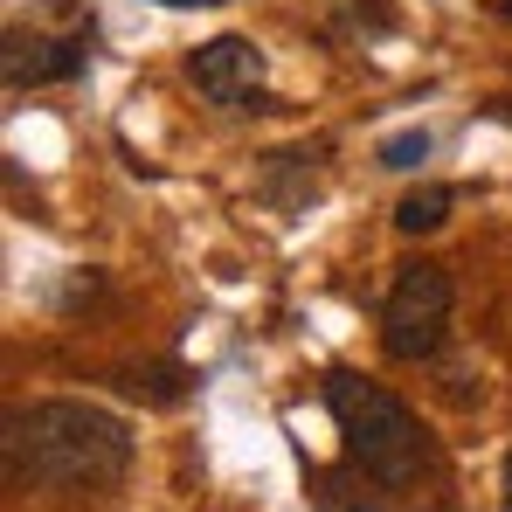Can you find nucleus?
<instances>
[{"mask_svg":"<svg viewBox=\"0 0 512 512\" xmlns=\"http://www.w3.org/2000/svg\"><path fill=\"white\" fill-rule=\"evenodd\" d=\"M7 471L42 492H97L132 471V429L97 402H35L7 416Z\"/></svg>","mask_w":512,"mask_h":512,"instance_id":"f257e3e1","label":"nucleus"},{"mask_svg":"<svg viewBox=\"0 0 512 512\" xmlns=\"http://www.w3.org/2000/svg\"><path fill=\"white\" fill-rule=\"evenodd\" d=\"M326 409H333L346 450L360 457L367 478H381V485H416L429 471V429L416 423L388 388H374V381L333 367V374H326Z\"/></svg>","mask_w":512,"mask_h":512,"instance_id":"f03ea898","label":"nucleus"},{"mask_svg":"<svg viewBox=\"0 0 512 512\" xmlns=\"http://www.w3.org/2000/svg\"><path fill=\"white\" fill-rule=\"evenodd\" d=\"M450 305H457V291H450V270L443 263H402V277L388 284V305H381V346H388V360H429L443 333H450Z\"/></svg>","mask_w":512,"mask_h":512,"instance_id":"7ed1b4c3","label":"nucleus"},{"mask_svg":"<svg viewBox=\"0 0 512 512\" xmlns=\"http://www.w3.org/2000/svg\"><path fill=\"white\" fill-rule=\"evenodd\" d=\"M187 77L194 90L208 97V104H229V111H263L270 97H263V49H256L250 35H215V42H201L194 56H187Z\"/></svg>","mask_w":512,"mask_h":512,"instance_id":"20e7f679","label":"nucleus"},{"mask_svg":"<svg viewBox=\"0 0 512 512\" xmlns=\"http://www.w3.org/2000/svg\"><path fill=\"white\" fill-rule=\"evenodd\" d=\"M90 63V35H56V42H7V84H63Z\"/></svg>","mask_w":512,"mask_h":512,"instance_id":"39448f33","label":"nucleus"},{"mask_svg":"<svg viewBox=\"0 0 512 512\" xmlns=\"http://www.w3.org/2000/svg\"><path fill=\"white\" fill-rule=\"evenodd\" d=\"M450 208H457V194H450V187H416V194H402L395 229H402V236H436V229L450 222Z\"/></svg>","mask_w":512,"mask_h":512,"instance_id":"423d86ee","label":"nucleus"},{"mask_svg":"<svg viewBox=\"0 0 512 512\" xmlns=\"http://www.w3.org/2000/svg\"><path fill=\"white\" fill-rule=\"evenodd\" d=\"M125 388L167 409V402H180V395H187V367H173V360H153V367H132V374H125Z\"/></svg>","mask_w":512,"mask_h":512,"instance_id":"0eeeda50","label":"nucleus"},{"mask_svg":"<svg viewBox=\"0 0 512 512\" xmlns=\"http://www.w3.org/2000/svg\"><path fill=\"white\" fill-rule=\"evenodd\" d=\"M423 153H429V139H423V132H402V139H388V146H381V167L409 173L416 160H423Z\"/></svg>","mask_w":512,"mask_h":512,"instance_id":"6e6552de","label":"nucleus"},{"mask_svg":"<svg viewBox=\"0 0 512 512\" xmlns=\"http://www.w3.org/2000/svg\"><path fill=\"white\" fill-rule=\"evenodd\" d=\"M499 512H512V450H506V478H499Z\"/></svg>","mask_w":512,"mask_h":512,"instance_id":"1a4fd4ad","label":"nucleus"},{"mask_svg":"<svg viewBox=\"0 0 512 512\" xmlns=\"http://www.w3.org/2000/svg\"><path fill=\"white\" fill-rule=\"evenodd\" d=\"M160 7H222V0H160Z\"/></svg>","mask_w":512,"mask_h":512,"instance_id":"9d476101","label":"nucleus"},{"mask_svg":"<svg viewBox=\"0 0 512 512\" xmlns=\"http://www.w3.org/2000/svg\"><path fill=\"white\" fill-rule=\"evenodd\" d=\"M499 14H506V21H512V0H499Z\"/></svg>","mask_w":512,"mask_h":512,"instance_id":"9b49d317","label":"nucleus"}]
</instances>
